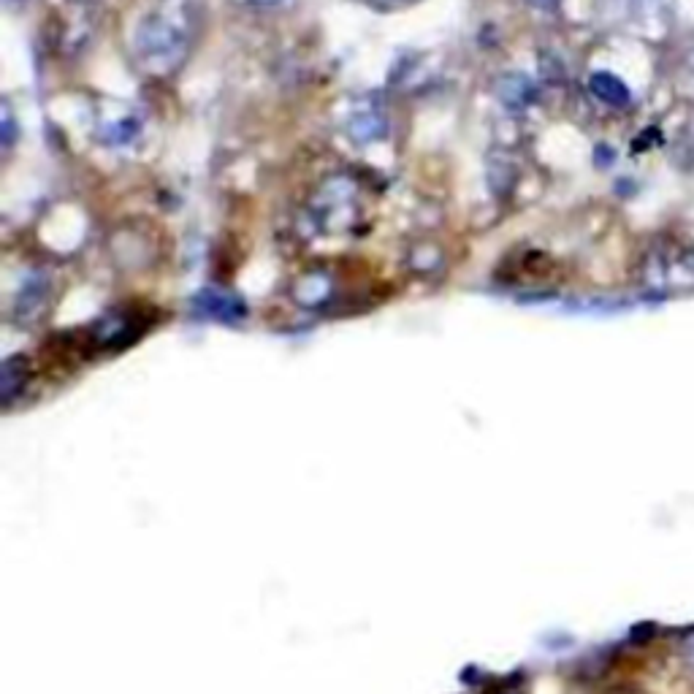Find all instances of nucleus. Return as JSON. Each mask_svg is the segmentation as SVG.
<instances>
[{
    "label": "nucleus",
    "instance_id": "obj_4",
    "mask_svg": "<svg viewBox=\"0 0 694 694\" xmlns=\"http://www.w3.org/2000/svg\"><path fill=\"white\" fill-rule=\"evenodd\" d=\"M11 141H14V120H11L9 106H6V109H3V144L11 147Z\"/></svg>",
    "mask_w": 694,
    "mask_h": 694
},
{
    "label": "nucleus",
    "instance_id": "obj_1",
    "mask_svg": "<svg viewBox=\"0 0 694 694\" xmlns=\"http://www.w3.org/2000/svg\"><path fill=\"white\" fill-rule=\"evenodd\" d=\"M136 47H139L144 68L171 71L177 68V63H182V57L188 52V36L169 17H152L141 25Z\"/></svg>",
    "mask_w": 694,
    "mask_h": 694
},
{
    "label": "nucleus",
    "instance_id": "obj_3",
    "mask_svg": "<svg viewBox=\"0 0 694 694\" xmlns=\"http://www.w3.org/2000/svg\"><path fill=\"white\" fill-rule=\"evenodd\" d=\"M507 82H510V87L502 82V87H499V95H502V101H505L510 109H521V106H526V101L532 98V87H529V82H526L524 76H507Z\"/></svg>",
    "mask_w": 694,
    "mask_h": 694
},
{
    "label": "nucleus",
    "instance_id": "obj_5",
    "mask_svg": "<svg viewBox=\"0 0 694 694\" xmlns=\"http://www.w3.org/2000/svg\"><path fill=\"white\" fill-rule=\"evenodd\" d=\"M247 3H253V6H258V9H277V6H282L285 0H247Z\"/></svg>",
    "mask_w": 694,
    "mask_h": 694
},
{
    "label": "nucleus",
    "instance_id": "obj_2",
    "mask_svg": "<svg viewBox=\"0 0 694 694\" xmlns=\"http://www.w3.org/2000/svg\"><path fill=\"white\" fill-rule=\"evenodd\" d=\"M591 93L600 98L602 104L608 106H627L629 104V90L627 85L621 82L619 76L613 74H594L591 76Z\"/></svg>",
    "mask_w": 694,
    "mask_h": 694
},
{
    "label": "nucleus",
    "instance_id": "obj_7",
    "mask_svg": "<svg viewBox=\"0 0 694 694\" xmlns=\"http://www.w3.org/2000/svg\"><path fill=\"white\" fill-rule=\"evenodd\" d=\"M9 3H25V0H9Z\"/></svg>",
    "mask_w": 694,
    "mask_h": 694
},
{
    "label": "nucleus",
    "instance_id": "obj_6",
    "mask_svg": "<svg viewBox=\"0 0 694 694\" xmlns=\"http://www.w3.org/2000/svg\"><path fill=\"white\" fill-rule=\"evenodd\" d=\"M684 657H686V662H689V665L694 667V635H689V638H686Z\"/></svg>",
    "mask_w": 694,
    "mask_h": 694
}]
</instances>
